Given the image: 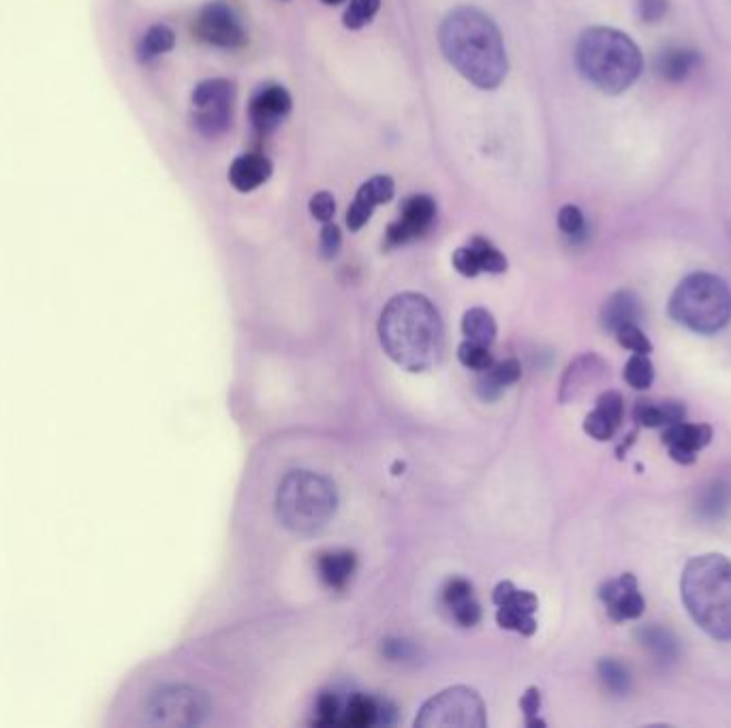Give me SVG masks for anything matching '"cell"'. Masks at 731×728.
I'll use <instances>...</instances> for the list:
<instances>
[{
	"mask_svg": "<svg viewBox=\"0 0 731 728\" xmlns=\"http://www.w3.org/2000/svg\"><path fill=\"white\" fill-rule=\"evenodd\" d=\"M454 268L466 278H475L477 273H503L507 270V259L484 238H473L468 246H462L454 252Z\"/></svg>",
	"mask_w": 731,
	"mask_h": 728,
	"instance_id": "cell-15",
	"label": "cell"
},
{
	"mask_svg": "<svg viewBox=\"0 0 731 728\" xmlns=\"http://www.w3.org/2000/svg\"><path fill=\"white\" fill-rule=\"evenodd\" d=\"M174 46H176V34H174V30L169 27H165V24H155V27L148 28L146 32H144V37L139 39V43H137V60L139 62H152L155 58H159V56L165 54V52H169V50H174Z\"/></svg>",
	"mask_w": 731,
	"mask_h": 728,
	"instance_id": "cell-26",
	"label": "cell"
},
{
	"mask_svg": "<svg viewBox=\"0 0 731 728\" xmlns=\"http://www.w3.org/2000/svg\"><path fill=\"white\" fill-rule=\"evenodd\" d=\"M379 338L389 359L408 372L431 370L443 352L441 317L431 299L419 293H401L385 306Z\"/></svg>",
	"mask_w": 731,
	"mask_h": 728,
	"instance_id": "cell-2",
	"label": "cell"
},
{
	"mask_svg": "<svg viewBox=\"0 0 731 728\" xmlns=\"http://www.w3.org/2000/svg\"><path fill=\"white\" fill-rule=\"evenodd\" d=\"M712 428L705 423H686L678 421L665 428L663 445L678 463H693L698 453L710 445Z\"/></svg>",
	"mask_w": 731,
	"mask_h": 728,
	"instance_id": "cell-14",
	"label": "cell"
},
{
	"mask_svg": "<svg viewBox=\"0 0 731 728\" xmlns=\"http://www.w3.org/2000/svg\"><path fill=\"white\" fill-rule=\"evenodd\" d=\"M340 711H343V705L338 701V697L325 692L319 697L317 701V718H315V725L317 727H338L340 722Z\"/></svg>",
	"mask_w": 731,
	"mask_h": 728,
	"instance_id": "cell-36",
	"label": "cell"
},
{
	"mask_svg": "<svg viewBox=\"0 0 731 728\" xmlns=\"http://www.w3.org/2000/svg\"><path fill=\"white\" fill-rule=\"evenodd\" d=\"M381 0H352L349 9L345 11V27L357 30V28L366 27L379 11Z\"/></svg>",
	"mask_w": 731,
	"mask_h": 728,
	"instance_id": "cell-34",
	"label": "cell"
},
{
	"mask_svg": "<svg viewBox=\"0 0 731 728\" xmlns=\"http://www.w3.org/2000/svg\"><path fill=\"white\" fill-rule=\"evenodd\" d=\"M436 218V203L428 195H413L403 206L401 218L387 227V246H401L424 238Z\"/></svg>",
	"mask_w": 731,
	"mask_h": 728,
	"instance_id": "cell-11",
	"label": "cell"
},
{
	"mask_svg": "<svg viewBox=\"0 0 731 728\" xmlns=\"http://www.w3.org/2000/svg\"><path fill=\"white\" fill-rule=\"evenodd\" d=\"M599 598L603 600L610 618L614 621L638 620L644 616L646 609V600L638 588V579L631 572L605 581L599 588Z\"/></svg>",
	"mask_w": 731,
	"mask_h": 728,
	"instance_id": "cell-12",
	"label": "cell"
},
{
	"mask_svg": "<svg viewBox=\"0 0 731 728\" xmlns=\"http://www.w3.org/2000/svg\"><path fill=\"white\" fill-rule=\"evenodd\" d=\"M213 716L210 697L192 686L167 684L148 695L144 722L152 727H201Z\"/></svg>",
	"mask_w": 731,
	"mask_h": 728,
	"instance_id": "cell-7",
	"label": "cell"
},
{
	"mask_svg": "<svg viewBox=\"0 0 731 728\" xmlns=\"http://www.w3.org/2000/svg\"><path fill=\"white\" fill-rule=\"evenodd\" d=\"M599 679L614 695H624L631 688V674L626 671V667H624L623 662H619V660H610V658L601 660L599 662Z\"/></svg>",
	"mask_w": 731,
	"mask_h": 728,
	"instance_id": "cell-31",
	"label": "cell"
},
{
	"mask_svg": "<svg viewBox=\"0 0 731 728\" xmlns=\"http://www.w3.org/2000/svg\"><path fill=\"white\" fill-rule=\"evenodd\" d=\"M693 621L717 641H731V562L721 554L693 558L680 581Z\"/></svg>",
	"mask_w": 731,
	"mask_h": 728,
	"instance_id": "cell-3",
	"label": "cell"
},
{
	"mask_svg": "<svg viewBox=\"0 0 731 728\" xmlns=\"http://www.w3.org/2000/svg\"><path fill=\"white\" fill-rule=\"evenodd\" d=\"M559 229L567 236L569 240L580 242L586 238L589 225L577 206H563L559 212Z\"/></svg>",
	"mask_w": 731,
	"mask_h": 728,
	"instance_id": "cell-33",
	"label": "cell"
},
{
	"mask_svg": "<svg viewBox=\"0 0 731 728\" xmlns=\"http://www.w3.org/2000/svg\"><path fill=\"white\" fill-rule=\"evenodd\" d=\"M234 103L236 101H220L204 108H192V124L195 129L206 137L223 136L231 127L234 118Z\"/></svg>",
	"mask_w": 731,
	"mask_h": 728,
	"instance_id": "cell-24",
	"label": "cell"
},
{
	"mask_svg": "<svg viewBox=\"0 0 731 728\" xmlns=\"http://www.w3.org/2000/svg\"><path fill=\"white\" fill-rule=\"evenodd\" d=\"M642 301L631 291H619L610 297L601 310V321L605 329L616 331L624 325L640 323L642 321Z\"/></svg>",
	"mask_w": 731,
	"mask_h": 728,
	"instance_id": "cell-22",
	"label": "cell"
},
{
	"mask_svg": "<svg viewBox=\"0 0 731 728\" xmlns=\"http://www.w3.org/2000/svg\"><path fill=\"white\" fill-rule=\"evenodd\" d=\"M492 600L498 607L496 621L501 628L514 630L524 637L535 635V630H537L535 614L540 607V600L535 594L517 590L512 581H503L494 588Z\"/></svg>",
	"mask_w": 731,
	"mask_h": 728,
	"instance_id": "cell-10",
	"label": "cell"
},
{
	"mask_svg": "<svg viewBox=\"0 0 731 728\" xmlns=\"http://www.w3.org/2000/svg\"><path fill=\"white\" fill-rule=\"evenodd\" d=\"M580 73L605 94L629 90L644 69L635 41L616 28L595 27L582 32L575 48Z\"/></svg>",
	"mask_w": 731,
	"mask_h": 728,
	"instance_id": "cell-4",
	"label": "cell"
},
{
	"mask_svg": "<svg viewBox=\"0 0 731 728\" xmlns=\"http://www.w3.org/2000/svg\"><path fill=\"white\" fill-rule=\"evenodd\" d=\"M443 600H445L452 618L464 628H471L482 620V607L475 600L473 588L468 581L452 579L443 590Z\"/></svg>",
	"mask_w": 731,
	"mask_h": 728,
	"instance_id": "cell-19",
	"label": "cell"
},
{
	"mask_svg": "<svg viewBox=\"0 0 731 728\" xmlns=\"http://www.w3.org/2000/svg\"><path fill=\"white\" fill-rule=\"evenodd\" d=\"M317 572L319 579L332 590H343L352 581L353 572L357 567V558L353 551L336 549V551H324L317 556Z\"/></svg>",
	"mask_w": 731,
	"mask_h": 728,
	"instance_id": "cell-20",
	"label": "cell"
},
{
	"mask_svg": "<svg viewBox=\"0 0 731 728\" xmlns=\"http://www.w3.org/2000/svg\"><path fill=\"white\" fill-rule=\"evenodd\" d=\"M394 192H396V187L389 176H375L368 182H364L357 190V195L349 206V212H347L349 229L359 231L371 220L379 203L392 201Z\"/></svg>",
	"mask_w": 731,
	"mask_h": 728,
	"instance_id": "cell-17",
	"label": "cell"
},
{
	"mask_svg": "<svg viewBox=\"0 0 731 728\" xmlns=\"http://www.w3.org/2000/svg\"><path fill=\"white\" fill-rule=\"evenodd\" d=\"M522 377V368L515 359H503L498 363H492L487 370L480 372L477 389L484 400H492L503 393L505 387H512Z\"/></svg>",
	"mask_w": 731,
	"mask_h": 728,
	"instance_id": "cell-23",
	"label": "cell"
},
{
	"mask_svg": "<svg viewBox=\"0 0 731 728\" xmlns=\"http://www.w3.org/2000/svg\"><path fill=\"white\" fill-rule=\"evenodd\" d=\"M638 639L659 662L676 660L678 641L670 630L659 626H644L638 630Z\"/></svg>",
	"mask_w": 731,
	"mask_h": 728,
	"instance_id": "cell-27",
	"label": "cell"
},
{
	"mask_svg": "<svg viewBox=\"0 0 731 728\" xmlns=\"http://www.w3.org/2000/svg\"><path fill=\"white\" fill-rule=\"evenodd\" d=\"M486 705L471 688L456 686L426 702L415 718V727L484 728Z\"/></svg>",
	"mask_w": 731,
	"mask_h": 728,
	"instance_id": "cell-8",
	"label": "cell"
},
{
	"mask_svg": "<svg viewBox=\"0 0 731 728\" xmlns=\"http://www.w3.org/2000/svg\"><path fill=\"white\" fill-rule=\"evenodd\" d=\"M310 215L322 220V222H329L334 215H336V201L329 192H317L313 199H310Z\"/></svg>",
	"mask_w": 731,
	"mask_h": 728,
	"instance_id": "cell-40",
	"label": "cell"
},
{
	"mask_svg": "<svg viewBox=\"0 0 731 728\" xmlns=\"http://www.w3.org/2000/svg\"><path fill=\"white\" fill-rule=\"evenodd\" d=\"M438 41L452 67L477 88L494 90L505 80L510 64L503 34L477 7L452 9L438 28Z\"/></svg>",
	"mask_w": 731,
	"mask_h": 728,
	"instance_id": "cell-1",
	"label": "cell"
},
{
	"mask_svg": "<svg viewBox=\"0 0 731 728\" xmlns=\"http://www.w3.org/2000/svg\"><path fill=\"white\" fill-rule=\"evenodd\" d=\"M340 243H343L340 229L332 220L325 222L324 231H322V255L325 259H334L340 250Z\"/></svg>",
	"mask_w": 731,
	"mask_h": 728,
	"instance_id": "cell-41",
	"label": "cell"
},
{
	"mask_svg": "<svg viewBox=\"0 0 731 728\" xmlns=\"http://www.w3.org/2000/svg\"><path fill=\"white\" fill-rule=\"evenodd\" d=\"M192 30L197 39L217 48H243L248 41L238 13L234 11L231 4L223 0L204 4L201 11L197 13Z\"/></svg>",
	"mask_w": 731,
	"mask_h": 728,
	"instance_id": "cell-9",
	"label": "cell"
},
{
	"mask_svg": "<svg viewBox=\"0 0 731 728\" xmlns=\"http://www.w3.org/2000/svg\"><path fill=\"white\" fill-rule=\"evenodd\" d=\"M684 417H686V408L680 402L654 405V402L640 400L633 408V419L646 428H668L672 423L684 421Z\"/></svg>",
	"mask_w": 731,
	"mask_h": 728,
	"instance_id": "cell-25",
	"label": "cell"
},
{
	"mask_svg": "<svg viewBox=\"0 0 731 728\" xmlns=\"http://www.w3.org/2000/svg\"><path fill=\"white\" fill-rule=\"evenodd\" d=\"M616 340L626 351L640 352V355L652 352V342H650L649 336L640 329V325H624L621 329H616Z\"/></svg>",
	"mask_w": 731,
	"mask_h": 728,
	"instance_id": "cell-35",
	"label": "cell"
},
{
	"mask_svg": "<svg viewBox=\"0 0 731 728\" xmlns=\"http://www.w3.org/2000/svg\"><path fill=\"white\" fill-rule=\"evenodd\" d=\"M292 106H294L292 94L283 86H278V83L261 86L253 94L250 106H248V116H250L255 131L261 136L271 133L289 116Z\"/></svg>",
	"mask_w": 731,
	"mask_h": 728,
	"instance_id": "cell-13",
	"label": "cell"
},
{
	"mask_svg": "<svg viewBox=\"0 0 731 728\" xmlns=\"http://www.w3.org/2000/svg\"><path fill=\"white\" fill-rule=\"evenodd\" d=\"M619 430V426L614 421H610L601 410H593L586 421H584V432L589 433L595 440H610Z\"/></svg>",
	"mask_w": 731,
	"mask_h": 728,
	"instance_id": "cell-37",
	"label": "cell"
},
{
	"mask_svg": "<svg viewBox=\"0 0 731 728\" xmlns=\"http://www.w3.org/2000/svg\"><path fill=\"white\" fill-rule=\"evenodd\" d=\"M325 4H340V2H345V0H324Z\"/></svg>",
	"mask_w": 731,
	"mask_h": 728,
	"instance_id": "cell-43",
	"label": "cell"
},
{
	"mask_svg": "<svg viewBox=\"0 0 731 728\" xmlns=\"http://www.w3.org/2000/svg\"><path fill=\"white\" fill-rule=\"evenodd\" d=\"M670 315L691 331L717 333L731 321V289L723 278L695 271L678 285L670 299Z\"/></svg>",
	"mask_w": 731,
	"mask_h": 728,
	"instance_id": "cell-6",
	"label": "cell"
},
{
	"mask_svg": "<svg viewBox=\"0 0 731 728\" xmlns=\"http://www.w3.org/2000/svg\"><path fill=\"white\" fill-rule=\"evenodd\" d=\"M670 11L668 0H638V13L646 24L661 22Z\"/></svg>",
	"mask_w": 731,
	"mask_h": 728,
	"instance_id": "cell-39",
	"label": "cell"
},
{
	"mask_svg": "<svg viewBox=\"0 0 731 728\" xmlns=\"http://www.w3.org/2000/svg\"><path fill=\"white\" fill-rule=\"evenodd\" d=\"M624 380L633 387V389H649L650 385L654 382V366L649 359V355H640L635 352L626 366H624Z\"/></svg>",
	"mask_w": 731,
	"mask_h": 728,
	"instance_id": "cell-30",
	"label": "cell"
},
{
	"mask_svg": "<svg viewBox=\"0 0 731 728\" xmlns=\"http://www.w3.org/2000/svg\"><path fill=\"white\" fill-rule=\"evenodd\" d=\"M220 101H236V83L229 80H206L195 86L190 94L192 108L220 103Z\"/></svg>",
	"mask_w": 731,
	"mask_h": 728,
	"instance_id": "cell-29",
	"label": "cell"
},
{
	"mask_svg": "<svg viewBox=\"0 0 731 728\" xmlns=\"http://www.w3.org/2000/svg\"><path fill=\"white\" fill-rule=\"evenodd\" d=\"M338 509L334 483L313 470L289 472L276 493V517L289 532L310 537L322 532Z\"/></svg>",
	"mask_w": 731,
	"mask_h": 728,
	"instance_id": "cell-5",
	"label": "cell"
},
{
	"mask_svg": "<svg viewBox=\"0 0 731 728\" xmlns=\"http://www.w3.org/2000/svg\"><path fill=\"white\" fill-rule=\"evenodd\" d=\"M520 705H522V711H524V716H526L529 727H533V725H543L542 720H535V716L540 714V707H542V695H540L537 688H531V690L522 697Z\"/></svg>",
	"mask_w": 731,
	"mask_h": 728,
	"instance_id": "cell-42",
	"label": "cell"
},
{
	"mask_svg": "<svg viewBox=\"0 0 731 728\" xmlns=\"http://www.w3.org/2000/svg\"><path fill=\"white\" fill-rule=\"evenodd\" d=\"M396 720V711L389 702L366 697V695H352L340 711L338 727L371 728L389 727Z\"/></svg>",
	"mask_w": 731,
	"mask_h": 728,
	"instance_id": "cell-16",
	"label": "cell"
},
{
	"mask_svg": "<svg viewBox=\"0 0 731 728\" xmlns=\"http://www.w3.org/2000/svg\"><path fill=\"white\" fill-rule=\"evenodd\" d=\"M728 498H730L728 487L717 483V486L710 487V491L705 493V500L702 502L700 511L710 517H719V512L728 507Z\"/></svg>",
	"mask_w": 731,
	"mask_h": 728,
	"instance_id": "cell-38",
	"label": "cell"
},
{
	"mask_svg": "<svg viewBox=\"0 0 731 728\" xmlns=\"http://www.w3.org/2000/svg\"><path fill=\"white\" fill-rule=\"evenodd\" d=\"M702 64V56L686 46H668L656 56L654 69L661 80L670 83H682L689 80Z\"/></svg>",
	"mask_w": 731,
	"mask_h": 728,
	"instance_id": "cell-18",
	"label": "cell"
},
{
	"mask_svg": "<svg viewBox=\"0 0 731 728\" xmlns=\"http://www.w3.org/2000/svg\"><path fill=\"white\" fill-rule=\"evenodd\" d=\"M462 333L471 342H480L490 347L496 338V323L486 308H471L462 317Z\"/></svg>",
	"mask_w": 731,
	"mask_h": 728,
	"instance_id": "cell-28",
	"label": "cell"
},
{
	"mask_svg": "<svg viewBox=\"0 0 731 728\" xmlns=\"http://www.w3.org/2000/svg\"><path fill=\"white\" fill-rule=\"evenodd\" d=\"M458 359H461L464 368L475 370V372H484V370H487L494 363L492 352H490L486 345L471 342V340H464L461 347H458Z\"/></svg>",
	"mask_w": 731,
	"mask_h": 728,
	"instance_id": "cell-32",
	"label": "cell"
},
{
	"mask_svg": "<svg viewBox=\"0 0 731 728\" xmlns=\"http://www.w3.org/2000/svg\"><path fill=\"white\" fill-rule=\"evenodd\" d=\"M270 176L271 162L264 154H243L229 167V182L240 192L259 189Z\"/></svg>",
	"mask_w": 731,
	"mask_h": 728,
	"instance_id": "cell-21",
	"label": "cell"
}]
</instances>
